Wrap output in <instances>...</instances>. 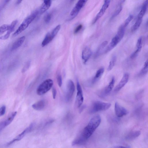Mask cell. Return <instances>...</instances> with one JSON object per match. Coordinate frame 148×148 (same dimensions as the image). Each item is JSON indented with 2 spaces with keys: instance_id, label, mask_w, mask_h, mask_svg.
Listing matches in <instances>:
<instances>
[{
  "instance_id": "cell-8",
  "label": "cell",
  "mask_w": 148,
  "mask_h": 148,
  "mask_svg": "<svg viewBox=\"0 0 148 148\" xmlns=\"http://www.w3.org/2000/svg\"><path fill=\"white\" fill-rule=\"evenodd\" d=\"M87 1L85 0H80L79 1L71 11L70 13V16L73 18L76 16L85 5Z\"/></svg>"
},
{
  "instance_id": "cell-10",
  "label": "cell",
  "mask_w": 148,
  "mask_h": 148,
  "mask_svg": "<svg viewBox=\"0 0 148 148\" xmlns=\"http://www.w3.org/2000/svg\"><path fill=\"white\" fill-rule=\"evenodd\" d=\"M115 111L116 115L118 117L125 116L129 113L126 109L120 105L117 102H116L115 104Z\"/></svg>"
},
{
  "instance_id": "cell-5",
  "label": "cell",
  "mask_w": 148,
  "mask_h": 148,
  "mask_svg": "<svg viewBox=\"0 0 148 148\" xmlns=\"http://www.w3.org/2000/svg\"><path fill=\"white\" fill-rule=\"evenodd\" d=\"M75 90V86L73 82L71 80L68 81L67 92L65 96V101L68 102L71 100Z\"/></svg>"
},
{
  "instance_id": "cell-29",
  "label": "cell",
  "mask_w": 148,
  "mask_h": 148,
  "mask_svg": "<svg viewBox=\"0 0 148 148\" xmlns=\"http://www.w3.org/2000/svg\"><path fill=\"white\" fill-rule=\"evenodd\" d=\"M117 58L115 56H114L112 57L108 67L107 70L108 71L111 70L114 66L116 61Z\"/></svg>"
},
{
  "instance_id": "cell-23",
  "label": "cell",
  "mask_w": 148,
  "mask_h": 148,
  "mask_svg": "<svg viewBox=\"0 0 148 148\" xmlns=\"http://www.w3.org/2000/svg\"><path fill=\"white\" fill-rule=\"evenodd\" d=\"M54 39L51 33H49L46 35L42 43V46L44 47L51 42Z\"/></svg>"
},
{
  "instance_id": "cell-41",
  "label": "cell",
  "mask_w": 148,
  "mask_h": 148,
  "mask_svg": "<svg viewBox=\"0 0 148 148\" xmlns=\"http://www.w3.org/2000/svg\"><path fill=\"white\" fill-rule=\"evenodd\" d=\"M22 2V1H18L17 2V4H19L20 3H21V2Z\"/></svg>"
},
{
  "instance_id": "cell-27",
  "label": "cell",
  "mask_w": 148,
  "mask_h": 148,
  "mask_svg": "<svg viewBox=\"0 0 148 148\" xmlns=\"http://www.w3.org/2000/svg\"><path fill=\"white\" fill-rule=\"evenodd\" d=\"M148 71V60H147L145 62L143 67L140 72L139 75L140 76L144 75L147 73Z\"/></svg>"
},
{
  "instance_id": "cell-39",
  "label": "cell",
  "mask_w": 148,
  "mask_h": 148,
  "mask_svg": "<svg viewBox=\"0 0 148 148\" xmlns=\"http://www.w3.org/2000/svg\"><path fill=\"white\" fill-rule=\"evenodd\" d=\"M52 92L53 97L54 99H55L56 97L57 91L55 87H53L52 89Z\"/></svg>"
},
{
  "instance_id": "cell-9",
  "label": "cell",
  "mask_w": 148,
  "mask_h": 148,
  "mask_svg": "<svg viewBox=\"0 0 148 148\" xmlns=\"http://www.w3.org/2000/svg\"><path fill=\"white\" fill-rule=\"evenodd\" d=\"M77 93L76 103L78 107H80L82 105L84 101V97L82 87L79 81L77 84Z\"/></svg>"
},
{
  "instance_id": "cell-12",
  "label": "cell",
  "mask_w": 148,
  "mask_h": 148,
  "mask_svg": "<svg viewBox=\"0 0 148 148\" xmlns=\"http://www.w3.org/2000/svg\"><path fill=\"white\" fill-rule=\"evenodd\" d=\"M129 75L127 73L124 74L120 81L115 88V92H118L126 85L129 81Z\"/></svg>"
},
{
  "instance_id": "cell-36",
  "label": "cell",
  "mask_w": 148,
  "mask_h": 148,
  "mask_svg": "<svg viewBox=\"0 0 148 148\" xmlns=\"http://www.w3.org/2000/svg\"><path fill=\"white\" fill-rule=\"evenodd\" d=\"M6 111V107L5 106H2L0 108V117L4 115Z\"/></svg>"
},
{
  "instance_id": "cell-15",
  "label": "cell",
  "mask_w": 148,
  "mask_h": 148,
  "mask_svg": "<svg viewBox=\"0 0 148 148\" xmlns=\"http://www.w3.org/2000/svg\"><path fill=\"white\" fill-rule=\"evenodd\" d=\"M92 54L91 49L88 47H85L82 53V58L84 63H86L91 57Z\"/></svg>"
},
{
  "instance_id": "cell-31",
  "label": "cell",
  "mask_w": 148,
  "mask_h": 148,
  "mask_svg": "<svg viewBox=\"0 0 148 148\" xmlns=\"http://www.w3.org/2000/svg\"><path fill=\"white\" fill-rule=\"evenodd\" d=\"M9 27V25L4 24L0 27V35L2 34L7 31Z\"/></svg>"
},
{
  "instance_id": "cell-25",
  "label": "cell",
  "mask_w": 148,
  "mask_h": 148,
  "mask_svg": "<svg viewBox=\"0 0 148 148\" xmlns=\"http://www.w3.org/2000/svg\"><path fill=\"white\" fill-rule=\"evenodd\" d=\"M87 140L81 135L73 142L72 144L73 145L84 144L85 143Z\"/></svg>"
},
{
  "instance_id": "cell-26",
  "label": "cell",
  "mask_w": 148,
  "mask_h": 148,
  "mask_svg": "<svg viewBox=\"0 0 148 148\" xmlns=\"http://www.w3.org/2000/svg\"><path fill=\"white\" fill-rule=\"evenodd\" d=\"M142 21V19L138 18L135 24L132 27L131 31L133 32L137 30L139 27Z\"/></svg>"
},
{
  "instance_id": "cell-13",
  "label": "cell",
  "mask_w": 148,
  "mask_h": 148,
  "mask_svg": "<svg viewBox=\"0 0 148 148\" xmlns=\"http://www.w3.org/2000/svg\"><path fill=\"white\" fill-rule=\"evenodd\" d=\"M121 39L117 35L112 39L111 42L107 47L105 51V53H107L114 48Z\"/></svg>"
},
{
  "instance_id": "cell-24",
  "label": "cell",
  "mask_w": 148,
  "mask_h": 148,
  "mask_svg": "<svg viewBox=\"0 0 148 148\" xmlns=\"http://www.w3.org/2000/svg\"><path fill=\"white\" fill-rule=\"evenodd\" d=\"M108 43V42L107 41H105L103 42L100 46L99 47L95 53V57H97L100 55L104 49L107 45Z\"/></svg>"
},
{
  "instance_id": "cell-3",
  "label": "cell",
  "mask_w": 148,
  "mask_h": 148,
  "mask_svg": "<svg viewBox=\"0 0 148 148\" xmlns=\"http://www.w3.org/2000/svg\"><path fill=\"white\" fill-rule=\"evenodd\" d=\"M53 81L51 79H47L43 81L38 87L37 93L39 95H42L47 93L52 87Z\"/></svg>"
},
{
  "instance_id": "cell-38",
  "label": "cell",
  "mask_w": 148,
  "mask_h": 148,
  "mask_svg": "<svg viewBox=\"0 0 148 148\" xmlns=\"http://www.w3.org/2000/svg\"><path fill=\"white\" fill-rule=\"evenodd\" d=\"M82 25L81 24L80 25H79L75 29L74 33H75V34L81 31V30L82 29Z\"/></svg>"
},
{
  "instance_id": "cell-37",
  "label": "cell",
  "mask_w": 148,
  "mask_h": 148,
  "mask_svg": "<svg viewBox=\"0 0 148 148\" xmlns=\"http://www.w3.org/2000/svg\"><path fill=\"white\" fill-rule=\"evenodd\" d=\"M57 82L59 86L60 87H61L62 84V79L61 75H59L58 76L57 79Z\"/></svg>"
},
{
  "instance_id": "cell-2",
  "label": "cell",
  "mask_w": 148,
  "mask_h": 148,
  "mask_svg": "<svg viewBox=\"0 0 148 148\" xmlns=\"http://www.w3.org/2000/svg\"><path fill=\"white\" fill-rule=\"evenodd\" d=\"M39 12V11L36 10L25 19L18 28L13 34V37H15L25 30L36 18Z\"/></svg>"
},
{
  "instance_id": "cell-16",
  "label": "cell",
  "mask_w": 148,
  "mask_h": 148,
  "mask_svg": "<svg viewBox=\"0 0 148 148\" xmlns=\"http://www.w3.org/2000/svg\"><path fill=\"white\" fill-rule=\"evenodd\" d=\"M115 82V79L113 77L108 86L105 88L103 92V94H101L102 96H106L109 95L113 89Z\"/></svg>"
},
{
  "instance_id": "cell-22",
  "label": "cell",
  "mask_w": 148,
  "mask_h": 148,
  "mask_svg": "<svg viewBox=\"0 0 148 148\" xmlns=\"http://www.w3.org/2000/svg\"><path fill=\"white\" fill-rule=\"evenodd\" d=\"M141 134L139 131H135L129 133L126 137V139L128 141H132L137 138Z\"/></svg>"
},
{
  "instance_id": "cell-33",
  "label": "cell",
  "mask_w": 148,
  "mask_h": 148,
  "mask_svg": "<svg viewBox=\"0 0 148 148\" xmlns=\"http://www.w3.org/2000/svg\"><path fill=\"white\" fill-rule=\"evenodd\" d=\"M133 15H130L126 19L124 24V25L125 28L128 26L130 22L133 19Z\"/></svg>"
},
{
  "instance_id": "cell-1",
  "label": "cell",
  "mask_w": 148,
  "mask_h": 148,
  "mask_svg": "<svg viewBox=\"0 0 148 148\" xmlns=\"http://www.w3.org/2000/svg\"><path fill=\"white\" fill-rule=\"evenodd\" d=\"M101 119L100 116L96 115L90 121L88 125L84 129L81 135L87 140L92 135L100 125Z\"/></svg>"
},
{
  "instance_id": "cell-17",
  "label": "cell",
  "mask_w": 148,
  "mask_h": 148,
  "mask_svg": "<svg viewBox=\"0 0 148 148\" xmlns=\"http://www.w3.org/2000/svg\"><path fill=\"white\" fill-rule=\"evenodd\" d=\"M25 39L26 37L24 36L19 38L13 44L11 48V50L15 51L19 47L23 44Z\"/></svg>"
},
{
  "instance_id": "cell-14",
  "label": "cell",
  "mask_w": 148,
  "mask_h": 148,
  "mask_svg": "<svg viewBox=\"0 0 148 148\" xmlns=\"http://www.w3.org/2000/svg\"><path fill=\"white\" fill-rule=\"evenodd\" d=\"M17 22L18 21L17 20L13 21L9 25V29L6 34L5 35L0 37V39L6 40L8 39L16 27Z\"/></svg>"
},
{
  "instance_id": "cell-32",
  "label": "cell",
  "mask_w": 148,
  "mask_h": 148,
  "mask_svg": "<svg viewBox=\"0 0 148 148\" xmlns=\"http://www.w3.org/2000/svg\"><path fill=\"white\" fill-rule=\"evenodd\" d=\"M122 6L120 5L117 8L114 13L111 17V19H113L117 16L121 12L122 10Z\"/></svg>"
},
{
  "instance_id": "cell-11",
  "label": "cell",
  "mask_w": 148,
  "mask_h": 148,
  "mask_svg": "<svg viewBox=\"0 0 148 148\" xmlns=\"http://www.w3.org/2000/svg\"><path fill=\"white\" fill-rule=\"evenodd\" d=\"M110 1H106L103 5L100 11L97 14L93 21V24L95 23L104 14L105 11L109 6Z\"/></svg>"
},
{
  "instance_id": "cell-34",
  "label": "cell",
  "mask_w": 148,
  "mask_h": 148,
  "mask_svg": "<svg viewBox=\"0 0 148 148\" xmlns=\"http://www.w3.org/2000/svg\"><path fill=\"white\" fill-rule=\"evenodd\" d=\"M52 18V15L51 14L48 13L45 15L44 18V21L46 23H48L50 21Z\"/></svg>"
},
{
  "instance_id": "cell-19",
  "label": "cell",
  "mask_w": 148,
  "mask_h": 148,
  "mask_svg": "<svg viewBox=\"0 0 148 148\" xmlns=\"http://www.w3.org/2000/svg\"><path fill=\"white\" fill-rule=\"evenodd\" d=\"M45 101L42 100L39 101L33 104L32 106L33 108L37 111H41L43 109L45 106Z\"/></svg>"
},
{
  "instance_id": "cell-42",
  "label": "cell",
  "mask_w": 148,
  "mask_h": 148,
  "mask_svg": "<svg viewBox=\"0 0 148 148\" xmlns=\"http://www.w3.org/2000/svg\"><path fill=\"white\" fill-rule=\"evenodd\" d=\"M123 148H127V147H123Z\"/></svg>"
},
{
  "instance_id": "cell-30",
  "label": "cell",
  "mask_w": 148,
  "mask_h": 148,
  "mask_svg": "<svg viewBox=\"0 0 148 148\" xmlns=\"http://www.w3.org/2000/svg\"><path fill=\"white\" fill-rule=\"evenodd\" d=\"M61 28V25H59L55 28H54L52 31L51 32V34L54 39L55 37L57 35L58 32L59 31Z\"/></svg>"
},
{
  "instance_id": "cell-4",
  "label": "cell",
  "mask_w": 148,
  "mask_h": 148,
  "mask_svg": "<svg viewBox=\"0 0 148 148\" xmlns=\"http://www.w3.org/2000/svg\"><path fill=\"white\" fill-rule=\"evenodd\" d=\"M111 104L109 103L103 102L100 101L95 102L90 110L91 113L107 110L111 107Z\"/></svg>"
},
{
  "instance_id": "cell-40",
  "label": "cell",
  "mask_w": 148,
  "mask_h": 148,
  "mask_svg": "<svg viewBox=\"0 0 148 148\" xmlns=\"http://www.w3.org/2000/svg\"><path fill=\"white\" fill-rule=\"evenodd\" d=\"M123 147L124 146H116L114 147L113 148H123Z\"/></svg>"
},
{
  "instance_id": "cell-21",
  "label": "cell",
  "mask_w": 148,
  "mask_h": 148,
  "mask_svg": "<svg viewBox=\"0 0 148 148\" xmlns=\"http://www.w3.org/2000/svg\"><path fill=\"white\" fill-rule=\"evenodd\" d=\"M148 6V1H145L143 5L142 9L139 13L138 18L142 19L147 10Z\"/></svg>"
},
{
  "instance_id": "cell-18",
  "label": "cell",
  "mask_w": 148,
  "mask_h": 148,
  "mask_svg": "<svg viewBox=\"0 0 148 148\" xmlns=\"http://www.w3.org/2000/svg\"><path fill=\"white\" fill-rule=\"evenodd\" d=\"M52 3L51 1H44L39 11L40 13L42 14L46 11L50 7Z\"/></svg>"
},
{
  "instance_id": "cell-35",
  "label": "cell",
  "mask_w": 148,
  "mask_h": 148,
  "mask_svg": "<svg viewBox=\"0 0 148 148\" xmlns=\"http://www.w3.org/2000/svg\"><path fill=\"white\" fill-rule=\"evenodd\" d=\"M30 64L31 63L30 61L27 62L23 67L22 70V72L24 73L27 71L29 68Z\"/></svg>"
},
{
  "instance_id": "cell-28",
  "label": "cell",
  "mask_w": 148,
  "mask_h": 148,
  "mask_svg": "<svg viewBox=\"0 0 148 148\" xmlns=\"http://www.w3.org/2000/svg\"><path fill=\"white\" fill-rule=\"evenodd\" d=\"M142 46V37H140L138 39L137 43L136 50L135 51L137 53H139L141 50Z\"/></svg>"
},
{
  "instance_id": "cell-7",
  "label": "cell",
  "mask_w": 148,
  "mask_h": 148,
  "mask_svg": "<svg viewBox=\"0 0 148 148\" xmlns=\"http://www.w3.org/2000/svg\"><path fill=\"white\" fill-rule=\"evenodd\" d=\"M34 124L32 123L30 126L25 129L21 133L16 137L12 140L7 144V145L9 146L17 141H18L22 139L26 135L30 132L33 129L34 126Z\"/></svg>"
},
{
  "instance_id": "cell-20",
  "label": "cell",
  "mask_w": 148,
  "mask_h": 148,
  "mask_svg": "<svg viewBox=\"0 0 148 148\" xmlns=\"http://www.w3.org/2000/svg\"><path fill=\"white\" fill-rule=\"evenodd\" d=\"M104 68L102 67L99 69L96 72L95 75L92 80V83L94 84L99 80L103 75L104 72Z\"/></svg>"
},
{
  "instance_id": "cell-6",
  "label": "cell",
  "mask_w": 148,
  "mask_h": 148,
  "mask_svg": "<svg viewBox=\"0 0 148 148\" xmlns=\"http://www.w3.org/2000/svg\"><path fill=\"white\" fill-rule=\"evenodd\" d=\"M17 114V112H13L4 120L0 122V133L9 125L13 120Z\"/></svg>"
}]
</instances>
